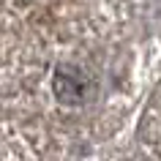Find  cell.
Segmentation results:
<instances>
[{
    "label": "cell",
    "instance_id": "cell-1",
    "mask_svg": "<svg viewBox=\"0 0 161 161\" xmlns=\"http://www.w3.org/2000/svg\"><path fill=\"white\" fill-rule=\"evenodd\" d=\"M87 76L79 66H71V63H60L52 74V93L60 104L66 107H82L87 98Z\"/></svg>",
    "mask_w": 161,
    "mask_h": 161
}]
</instances>
